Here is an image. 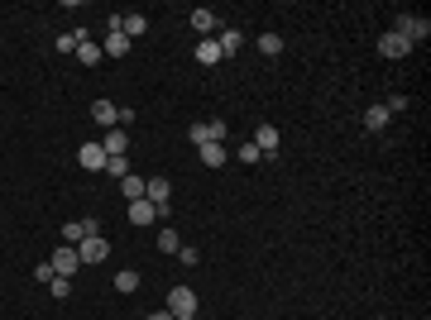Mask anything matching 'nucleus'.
I'll return each instance as SVG.
<instances>
[{"mask_svg":"<svg viewBox=\"0 0 431 320\" xmlns=\"http://www.w3.org/2000/svg\"><path fill=\"white\" fill-rule=\"evenodd\" d=\"M62 239H67V244H81V239H91L86 220H67V225H62Z\"/></svg>","mask_w":431,"mask_h":320,"instance_id":"nucleus-20","label":"nucleus"},{"mask_svg":"<svg viewBox=\"0 0 431 320\" xmlns=\"http://www.w3.org/2000/svg\"><path fill=\"white\" fill-rule=\"evenodd\" d=\"M378 53H383V57H407V53H412V43H407L403 34L388 29V34H378Z\"/></svg>","mask_w":431,"mask_h":320,"instance_id":"nucleus-9","label":"nucleus"},{"mask_svg":"<svg viewBox=\"0 0 431 320\" xmlns=\"http://www.w3.org/2000/svg\"><path fill=\"white\" fill-rule=\"evenodd\" d=\"M125 57L130 53V39H125V34H120V29H106V43H101V57Z\"/></svg>","mask_w":431,"mask_h":320,"instance_id":"nucleus-12","label":"nucleus"},{"mask_svg":"<svg viewBox=\"0 0 431 320\" xmlns=\"http://www.w3.org/2000/svg\"><path fill=\"white\" fill-rule=\"evenodd\" d=\"M77 43H86V29H77V34H62V39H58V53H72Z\"/></svg>","mask_w":431,"mask_h":320,"instance_id":"nucleus-27","label":"nucleus"},{"mask_svg":"<svg viewBox=\"0 0 431 320\" xmlns=\"http://www.w3.org/2000/svg\"><path fill=\"white\" fill-rule=\"evenodd\" d=\"M144 201H149V206H154L159 215H168V211H173V206H168V201H173V182H168L163 172L144 177Z\"/></svg>","mask_w":431,"mask_h":320,"instance_id":"nucleus-2","label":"nucleus"},{"mask_svg":"<svg viewBox=\"0 0 431 320\" xmlns=\"http://www.w3.org/2000/svg\"><path fill=\"white\" fill-rule=\"evenodd\" d=\"M101 148H106V158H130V134L125 130H106L101 134Z\"/></svg>","mask_w":431,"mask_h":320,"instance_id":"nucleus-7","label":"nucleus"},{"mask_svg":"<svg viewBox=\"0 0 431 320\" xmlns=\"http://www.w3.org/2000/svg\"><path fill=\"white\" fill-rule=\"evenodd\" d=\"M216 43H220V57H225V53H235V48L244 43V34H240V29H220V34H216Z\"/></svg>","mask_w":431,"mask_h":320,"instance_id":"nucleus-19","label":"nucleus"},{"mask_svg":"<svg viewBox=\"0 0 431 320\" xmlns=\"http://www.w3.org/2000/svg\"><path fill=\"white\" fill-rule=\"evenodd\" d=\"M393 34H403L407 43L417 48V43H427L431 20H427V15H407V10H398V15H393Z\"/></svg>","mask_w":431,"mask_h":320,"instance_id":"nucleus-1","label":"nucleus"},{"mask_svg":"<svg viewBox=\"0 0 431 320\" xmlns=\"http://www.w3.org/2000/svg\"><path fill=\"white\" fill-rule=\"evenodd\" d=\"M106 177L125 182V177H130V158H110V162H106Z\"/></svg>","mask_w":431,"mask_h":320,"instance_id":"nucleus-25","label":"nucleus"},{"mask_svg":"<svg viewBox=\"0 0 431 320\" xmlns=\"http://www.w3.org/2000/svg\"><path fill=\"white\" fill-rule=\"evenodd\" d=\"M178 258H183L187 267H197V263H201V249H197V244H183V249H178Z\"/></svg>","mask_w":431,"mask_h":320,"instance_id":"nucleus-28","label":"nucleus"},{"mask_svg":"<svg viewBox=\"0 0 431 320\" xmlns=\"http://www.w3.org/2000/svg\"><path fill=\"white\" fill-rule=\"evenodd\" d=\"M91 120L106 125V130H115V125H120V106H115V101H91Z\"/></svg>","mask_w":431,"mask_h":320,"instance_id":"nucleus-11","label":"nucleus"},{"mask_svg":"<svg viewBox=\"0 0 431 320\" xmlns=\"http://www.w3.org/2000/svg\"><path fill=\"white\" fill-rule=\"evenodd\" d=\"M388 120H393L388 106H369V110H364V130H369V134H383V130H388Z\"/></svg>","mask_w":431,"mask_h":320,"instance_id":"nucleus-14","label":"nucleus"},{"mask_svg":"<svg viewBox=\"0 0 431 320\" xmlns=\"http://www.w3.org/2000/svg\"><path fill=\"white\" fill-rule=\"evenodd\" d=\"M192 29H197L201 39H211L216 29H220V20H216V10H192Z\"/></svg>","mask_w":431,"mask_h":320,"instance_id":"nucleus-13","label":"nucleus"},{"mask_svg":"<svg viewBox=\"0 0 431 320\" xmlns=\"http://www.w3.org/2000/svg\"><path fill=\"white\" fill-rule=\"evenodd\" d=\"M77 162H81V167H86V172H106V148H101V144H81V148H77Z\"/></svg>","mask_w":431,"mask_h":320,"instance_id":"nucleus-8","label":"nucleus"},{"mask_svg":"<svg viewBox=\"0 0 431 320\" xmlns=\"http://www.w3.org/2000/svg\"><path fill=\"white\" fill-rule=\"evenodd\" d=\"M259 53L278 57V53H283V39H278V34H259Z\"/></svg>","mask_w":431,"mask_h":320,"instance_id":"nucleus-23","label":"nucleus"},{"mask_svg":"<svg viewBox=\"0 0 431 320\" xmlns=\"http://www.w3.org/2000/svg\"><path fill=\"white\" fill-rule=\"evenodd\" d=\"M77 62L81 67H96V62H101V48H96V43H77Z\"/></svg>","mask_w":431,"mask_h":320,"instance_id":"nucleus-24","label":"nucleus"},{"mask_svg":"<svg viewBox=\"0 0 431 320\" xmlns=\"http://www.w3.org/2000/svg\"><path fill=\"white\" fill-rule=\"evenodd\" d=\"M235 158H240V162H259V158H264V153H259L254 144H240V148H235Z\"/></svg>","mask_w":431,"mask_h":320,"instance_id":"nucleus-29","label":"nucleus"},{"mask_svg":"<svg viewBox=\"0 0 431 320\" xmlns=\"http://www.w3.org/2000/svg\"><path fill=\"white\" fill-rule=\"evenodd\" d=\"M77 258H81V267L106 263V258H110V239H106V235H91V239H81V244H77Z\"/></svg>","mask_w":431,"mask_h":320,"instance_id":"nucleus-4","label":"nucleus"},{"mask_svg":"<svg viewBox=\"0 0 431 320\" xmlns=\"http://www.w3.org/2000/svg\"><path fill=\"white\" fill-rule=\"evenodd\" d=\"M120 191H125V201H144V177H135V172H130V177L120 182Z\"/></svg>","mask_w":431,"mask_h":320,"instance_id":"nucleus-21","label":"nucleus"},{"mask_svg":"<svg viewBox=\"0 0 431 320\" xmlns=\"http://www.w3.org/2000/svg\"><path fill=\"white\" fill-rule=\"evenodd\" d=\"M197 153H201V162H206V167H220V162L230 158V148H225V144H201Z\"/></svg>","mask_w":431,"mask_h":320,"instance_id":"nucleus-17","label":"nucleus"},{"mask_svg":"<svg viewBox=\"0 0 431 320\" xmlns=\"http://www.w3.org/2000/svg\"><path fill=\"white\" fill-rule=\"evenodd\" d=\"M159 249H163V253H178V249H183L178 230H159Z\"/></svg>","mask_w":431,"mask_h":320,"instance_id":"nucleus-26","label":"nucleus"},{"mask_svg":"<svg viewBox=\"0 0 431 320\" xmlns=\"http://www.w3.org/2000/svg\"><path fill=\"white\" fill-rule=\"evenodd\" d=\"M144 320H173V316H168V311H149Z\"/></svg>","mask_w":431,"mask_h":320,"instance_id":"nucleus-32","label":"nucleus"},{"mask_svg":"<svg viewBox=\"0 0 431 320\" xmlns=\"http://www.w3.org/2000/svg\"><path fill=\"white\" fill-rule=\"evenodd\" d=\"M163 311H168V316H197V292H192V287H173Z\"/></svg>","mask_w":431,"mask_h":320,"instance_id":"nucleus-6","label":"nucleus"},{"mask_svg":"<svg viewBox=\"0 0 431 320\" xmlns=\"http://www.w3.org/2000/svg\"><path fill=\"white\" fill-rule=\"evenodd\" d=\"M144 29H149V20H144V15H135V10H130V15H120V34H125L130 43H135Z\"/></svg>","mask_w":431,"mask_h":320,"instance_id":"nucleus-15","label":"nucleus"},{"mask_svg":"<svg viewBox=\"0 0 431 320\" xmlns=\"http://www.w3.org/2000/svg\"><path fill=\"white\" fill-rule=\"evenodd\" d=\"M192 53H197V62H201V67H216V62H220V43H216V39H201Z\"/></svg>","mask_w":431,"mask_h":320,"instance_id":"nucleus-16","label":"nucleus"},{"mask_svg":"<svg viewBox=\"0 0 431 320\" xmlns=\"http://www.w3.org/2000/svg\"><path fill=\"white\" fill-rule=\"evenodd\" d=\"M34 277H39V282H53V277H58V272H53V263H48V258H44V263H39V267H34Z\"/></svg>","mask_w":431,"mask_h":320,"instance_id":"nucleus-31","label":"nucleus"},{"mask_svg":"<svg viewBox=\"0 0 431 320\" xmlns=\"http://www.w3.org/2000/svg\"><path fill=\"white\" fill-rule=\"evenodd\" d=\"M48 263H53V272H58V277H77V267H81V258H77V244H58Z\"/></svg>","mask_w":431,"mask_h":320,"instance_id":"nucleus-5","label":"nucleus"},{"mask_svg":"<svg viewBox=\"0 0 431 320\" xmlns=\"http://www.w3.org/2000/svg\"><path fill=\"white\" fill-rule=\"evenodd\" d=\"M48 287H53V296H58V301H62V296L72 292V277H53V282H48Z\"/></svg>","mask_w":431,"mask_h":320,"instance_id":"nucleus-30","label":"nucleus"},{"mask_svg":"<svg viewBox=\"0 0 431 320\" xmlns=\"http://www.w3.org/2000/svg\"><path fill=\"white\" fill-rule=\"evenodd\" d=\"M249 144H254V148H259L264 158H278V130H273V125H259Z\"/></svg>","mask_w":431,"mask_h":320,"instance_id":"nucleus-10","label":"nucleus"},{"mask_svg":"<svg viewBox=\"0 0 431 320\" xmlns=\"http://www.w3.org/2000/svg\"><path fill=\"white\" fill-rule=\"evenodd\" d=\"M225 134H230L225 120H206V125H192L187 139H192V148H201V144H225Z\"/></svg>","mask_w":431,"mask_h":320,"instance_id":"nucleus-3","label":"nucleus"},{"mask_svg":"<svg viewBox=\"0 0 431 320\" xmlns=\"http://www.w3.org/2000/svg\"><path fill=\"white\" fill-rule=\"evenodd\" d=\"M139 287V272L135 267H120V272H115V292H135Z\"/></svg>","mask_w":431,"mask_h":320,"instance_id":"nucleus-22","label":"nucleus"},{"mask_svg":"<svg viewBox=\"0 0 431 320\" xmlns=\"http://www.w3.org/2000/svg\"><path fill=\"white\" fill-rule=\"evenodd\" d=\"M154 206H149V201H130V225H139V230H144V225H154Z\"/></svg>","mask_w":431,"mask_h":320,"instance_id":"nucleus-18","label":"nucleus"}]
</instances>
